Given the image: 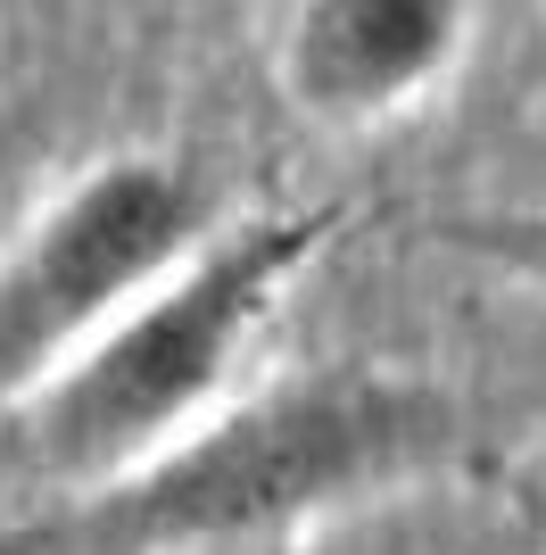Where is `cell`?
Returning <instances> with one entry per match:
<instances>
[{
    "label": "cell",
    "instance_id": "1",
    "mask_svg": "<svg viewBox=\"0 0 546 555\" xmlns=\"http://www.w3.org/2000/svg\"><path fill=\"white\" fill-rule=\"evenodd\" d=\"M472 415L406 365H298L249 382L216 423L125 481L34 506L50 555H216L389 506L464 464Z\"/></svg>",
    "mask_w": 546,
    "mask_h": 555
},
{
    "label": "cell",
    "instance_id": "2",
    "mask_svg": "<svg viewBox=\"0 0 546 555\" xmlns=\"http://www.w3.org/2000/svg\"><path fill=\"white\" fill-rule=\"evenodd\" d=\"M340 232L348 199L232 216L174 282H158L125 324H108L50 390H34L0 423L17 473L42 481L58 506L100 481H125L133 464L166 456L199 423H216L249 390L265 332L282 324L290 291L332 257Z\"/></svg>",
    "mask_w": 546,
    "mask_h": 555
},
{
    "label": "cell",
    "instance_id": "3",
    "mask_svg": "<svg viewBox=\"0 0 546 555\" xmlns=\"http://www.w3.org/2000/svg\"><path fill=\"white\" fill-rule=\"evenodd\" d=\"M224 224L216 183L174 150H116L34 208V224L0 249V423L158 282H174Z\"/></svg>",
    "mask_w": 546,
    "mask_h": 555
},
{
    "label": "cell",
    "instance_id": "4",
    "mask_svg": "<svg viewBox=\"0 0 546 555\" xmlns=\"http://www.w3.org/2000/svg\"><path fill=\"white\" fill-rule=\"evenodd\" d=\"M472 50V0H290L273 83L323 133H381L431 108Z\"/></svg>",
    "mask_w": 546,
    "mask_h": 555
},
{
    "label": "cell",
    "instance_id": "5",
    "mask_svg": "<svg viewBox=\"0 0 546 555\" xmlns=\"http://www.w3.org/2000/svg\"><path fill=\"white\" fill-rule=\"evenodd\" d=\"M431 241L505 274L514 291H530L546 307V208H464V216H439Z\"/></svg>",
    "mask_w": 546,
    "mask_h": 555
},
{
    "label": "cell",
    "instance_id": "6",
    "mask_svg": "<svg viewBox=\"0 0 546 555\" xmlns=\"http://www.w3.org/2000/svg\"><path fill=\"white\" fill-rule=\"evenodd\" d=\"M0 555H50L42 514H9V522H0Z\"/></svg>",
    "mask_w": 546,
    "mask_h": 555
}]
</instances>
